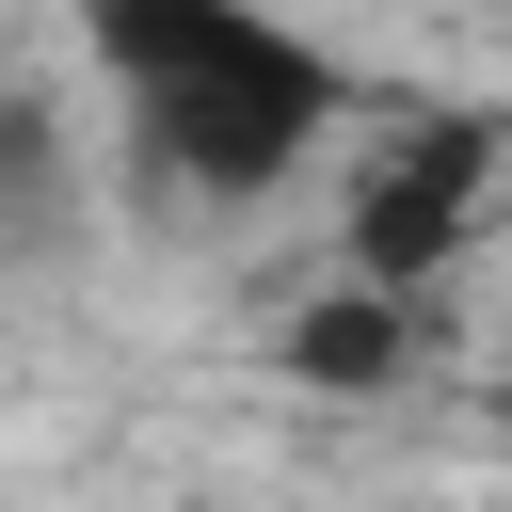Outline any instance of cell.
<instances>
[{
  "label": "cell",
  "mask_w": 512,
  "mask_h": 512,
  "mask_svg": "<svg viewBox=\"0 0 512 512\" xmlns=\"http://www.w3.org/2000/svg\"><path fill=\"white\" fill-rule=\"evenodd\" d=\"M496 224V128L480 112H384L352 128V208H336V272L368 288H432L464 272Z\"/></svg>",
  "instance_id": "obj_2"
},
{
  "label": "cell",
  "mask_w": 512,
  "mask_h": 512,
  "mask_svg": "<svg viewBox=\"0 0 512 512\" xmlns=\"http://www.w3.org/2000/svg\"><path fill=\"white\" fill-rule=\"evenodd\" d=\"M80 64L128 160L192 208H272L368 128V80L288 0H80Z\"/></svg>",
  "instance_id": "obj_1"
}]
</instances>
